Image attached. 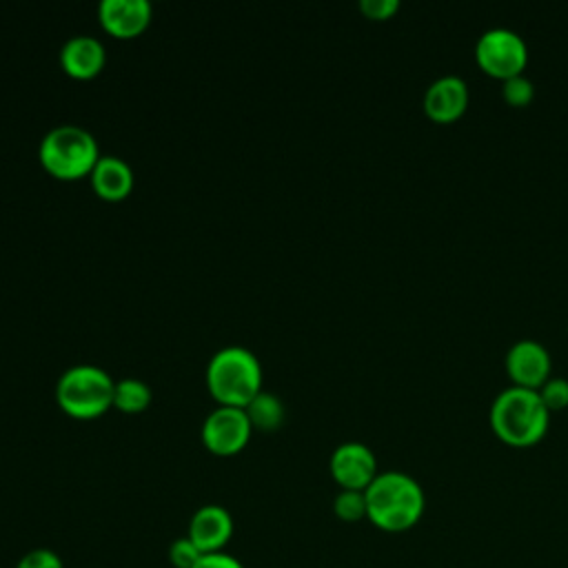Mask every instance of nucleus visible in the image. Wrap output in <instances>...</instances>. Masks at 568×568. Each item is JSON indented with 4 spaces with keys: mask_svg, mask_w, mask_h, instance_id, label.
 Listing matches in <instances>:
<instances>
[{
    "mask_svg": "<svg viewBox=\"0 0 568 568\" xmlns=\"http://www.w3.org/2000/svg\"><path fill=\"white\" fill-rule=\"evenodd\" d=\"M366 519L384 532L410 530L426 510L424 488L402 470H384L364 490Z\"/></svg>",
    "mask_w": 568,
    "mask_h": 568,
    "instance_id": "1",
    "label": "nucleus"
},
{
    "mask_svg": "<svg viewBox=\"0 0 568 568\" xmlns=\"http://www.w3.org/2000/svg\"><path fill=\"white\" fill-rule=\"evenodd\" d=\"M550 422V410L544 406L535 388L508 386L497 393L490 404V428L508 446L528 448L537 444Z\"/></svg>",
    "mask_w": 568,
    "mask_h": 568,
    "instance_id": "2",
    "label": "nucleus"
},
{
    "mask_svg": "<svg viewBox=\"0 0 568 568\" xmlns=\"http://www.w3.org/2000/svg\"><path fill=\"white\" fill-rule=\"evenodd\" d=\"M206 386L222 406L244 408L262 390V366L244 346H224L206 364Z\"/></svg>",
    "mask_w": 568,
    "mask_h": 568,
    "instance_id": "3",
    "label": "nucleus"
},
{
    "mask_svg": "<svg viewBox=\"0 0 568 568\" xmlns=\"http://www.w3.org/2000/svg\"><path fill=\"white\" fill-rule=\"evenodd\" d=\"M40 164L60 180H78L93 171L100 160L98 140L80 124H58L49 129L38 146Z\"/></svg>",
    "mask_w": 568,
    "mask_h": 568,
    "instance_id": "4",
    "label": "nucleus"
},
{
    "mask_svg": "<svg viewBox=\"0 0 568 568\" xmlns=\"http://www.w3.org/2000/svg\"><path fill=\"white\" fill-rule=\"evenodd\" d=\"M113 388L115 382L104 368L78 364L58 377L55 402L75 419H93L113 406Z\"/></svg>",
    "mask_w": 568,
    "mask_h": 568,
    "instance_id": "5",
    "label": "nucleus"
},
{
    "mask_svg": "<svg viewBox=\"0 0 568 568\" xmlns=\"http://www.w3.org/2000/svg\"><path fill=\"white\" fill-rule=\"evenodd\" d=\"M475 58L488 75L506 80L524 71L528 62V47L517 31L508 27H493L479 36Z\"/></svg>",
    "mask_w": 568,
    "mask_h": 568,
    "instance_id": "6",
    "label": "nucleus"
},
{
    "mask_svg": "<svg viewBox=\"0 0 568 568\" xmlns=\"http://www.w3.org/2000/svg\"><path fill=\"white\" fill-rule=\"evenodd\" d=\"M251 430L253 426L244 408L220 404L204 417L200 435L206 450H211L213 455L229 457L240 453L248 444Z\"/></svg>",
    "mask_w": 568,
    "mask_h": 568,
    "instance_id": "7",
    "label": "nucleus"
},
{
    "mask_svg": "<svg viewBox=\"0 0 568 568\" xmlns=\"http://www.w3.org/2000/svg\"><path fill=\"white\" fill-rule=\"evenodd\" d=\"M328 470L342 488L366 490L368 484L377 477V459L366 444L344 442L331 453Z\"/></svg>",
    "mask_w": 568,
    "mask_h": 568,
    "instance_id": "8",
    "label": "nucleus"
},
{
    "mask_svg": "<svg viewBox=\"0 0 568 568\" xmlns=\"http://www.w3.org/2000/svg\"><path fill=\"white\" fill-rule=\"evenodd\" d=\"M552 359L548 348L530 337L517 339L506 353V371L515 386L539 388L550 377Z\"/></svg>",
    "mask_w": 568,
    "mask_h": 568,
    "instance_id": "9",
    "label": "nucleus"
},
{
    "mask_svg": "<svg viewBox=\"0 0 568 568\" xmlns=\"http://www.w3.org/2000/svg\"><path fill=\"white\" fill-rule=\"evenodd\" d=\"M186 537L202 550V555L222 552L233 537V519L229 510L217 504L200 506L189 521Z\"/></svg>",
    "mask_w": 568,
    "mask_h": 568,
    "instance_id": "10",
    "label": "nucleus"
},
{
    "mask_svg": "<svg viewBox=\"0 0 568 568\" xmlns=\"http://www.w3.org/2000/svg\"><path fill=\"white\" fill-rule=\"evenodd\" d=\"M153 9L149 0H102L98 4V20L115 38H135L151 22Z\"/></svg>",
    "mask_w": 568,
    "mask_h": 568,
    "instance_id": "11",
    "label": "nucleus"
},
{
    "mask_svg": "<svg viewBox=\"0 0 568 568\" xmlns=\"http://www.w3.org/2000/svg\"><path fill=\"white\" fill-rule=\"evenodd\" d=\"M468 106V84L462 75L446 73L433 80L424 93V111L435 122H453Z\"/></svg>",
    "mask_w": 568,
    "mask_h": 568,
    "instance_id": "12",
    "label": "nucleus"
},
{
    "mask_svg": "<svg viewBox=\"0 0 568 568\" xmlns=\"http://www.w3.org/2000/svg\"><path fill=\"white\" fill-rule=\"evenodd\" d=\"M104 62H106L104 44L89 33L71 36L60 47V64L64 73L75 80L95 78L102 71Z\"/></svg>",
    "mask_w": 568,
    "mask_h": 568,
    "instance_id": "13",
    "label": "nucleus"
},
{
    "mask_svg": "<svg viewBox=\"0 0 568 568\" xmlns=\"http://www.w3.org/2000/svg\"><path fill=\"white\" fill-rule=\"evenodd\" d=\"M91 186L98 197L106 202L124 200L133 189V169L118 155H100L89 173Z\"/></svg>",
    "mask_w": 568,
    "mask_h": 568,
    "instance_id": "14",
    "label": "nucleus"
},
{
    "mask_svg": "<svg viewBox=\"0 0 568 568\" xmlns=\"http://www.w3.org/2000/svg\"><path fill=\"white\" fill-rule=\"evenodd\" d=\"M246 417L253 428L260 430H275L284 422V404L277 395L268 390H260L246 406Z\"/></svg>",
    "mask_w": 568,
    "mask_h": 568,
    "instance_id": "15",
    "label": "nucleus"
},
{
    "mask_svg": "<svg viewBox=\"0 0 568 568\" xmlns=\"http://www.w3.org/2000/svg\"><path fill=\"white\" fill-rule=\"evenodd\" d=\"M151 386L138 377H122L113 388V406L122 413H142L151 404Z\"/></svg>",
    "mask_w": 568,
    "mask_h": 568,
    "instance_id": "16",
    "label": "nucleus"
},
{
    "mask_svg": "<svg viewBox=\"0 0 568 568\" xmlns=\"http://www.w3.org/2000/svg\"><path fill=\"white\" fill-rule=\"evenodd\" d=\"M333 510L346 524H355L359 519H366V497H364V490H346V488H342L335 495V499H333Z\"/></svg>",
    "mask_w": 568,
    "mask_h": 568,
    "instance_id": "17",
    "label": "nucleus"
},
{
    "mask_svg": "<svg viewBox=\"0 0 568 568\" xmlns=\"http://www.w3.org/2000/svg\"><path fill=\"white\" fill-rule=\"evenodd\" d=\"M501 93H504V100L513 106H526L532 98H535V84L524 75H513V78H506L501 80Z\"/></svg>",
    "mask_w": 568,
    "mask_h": 568,
    "instance_id": "18",
    "label": "nucleus"
},
{
    "mask_svg": "<svg viewBox=\"0 0 568 568\" xmlns=\"http://www.w3.org/2000/svg\"><path fill=\"white\" fill-rule=\"evenodd\" d=\"M544 406L552 410H561L568 406V379L566 377H548L539 388H537Z\"/></svg>",
    "mask_w": 568,
    "mask_h": 568,
    "instance_id": "19",
    "label": "nucleus"
},
{
    "mask_svg": "<svg viewBox=\"0 0 568 568\" xmlns=\"http://www.w3.org/2000/svg\"><path fill=\"white\" fill-rule=\"evenodd\" d=\"M200 557L202 550L189 537H178L169 546V561L173 564V568H195Z\"/></svg>",
    "mask_w": 568,
    "mask_h": 568,
    "instance_id": "20",
    "label": "nucleus"
},
{
    "mask_svg": "<svg viewBox=\"0 0 568 568\" xmlns=\"http://www.w3.org/2000/svg\"><path fill=\"white\" fill-rule=\"evenodd\" d=\"M16 568H64V566H62V559L53 550L33 548L18 559Z\"/></svg>",
    "mask_w": 568,
    "mask_h": 568,
    "instance_id": "21",
    "label": "nucleus"
},
{
    "mask_svg": "<svg viewBox=\"0 0 568 568\" xmlns=\"http://www.w3.org/2000/svg\"><path fill=\"white\" fill-rule=\"evenodd\" d=\"M359 9L371 20H388L397 13L399 0H362Z\"/></svg>",
    "mask_w": 568,
    "mask_h": 568,
    "instance_id": "22",
    "label": "nucleus"
},
{
    "mask_svg": "<svg viewBox=\"0 0 568 568\" xmlns=\"http://www.w3.org/2000/svg\"><path fill=\"white\" fill-rule=\"evenodd\" d=\"M195 568H244L233 555L229 552H209V555H202L200 561L195 564Z\"/></svg>",
    "mask_w": 568,
    "mask_h": 568,
    "instance_id": "23",
    "label": "nucleus"
}]
</instances>
